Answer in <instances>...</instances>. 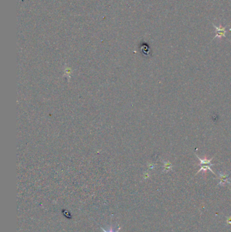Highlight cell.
<instances>
[{
  "label": "cell",
  "mask_w": 231,
  "mask_h": 232,
  "mask_svg": "<svg viewBox=\"0 0 231 232\" xmlns=\"http://www.w3.org/2000/svg\"><path fill=\"white\" fill-rule=\"evenodd\" d=\"M228 174L225 172H220L219 173V183L220 186H225L227 184H230V179L228 176Z\"/></svg>",
  "instance_id": "1"
},
{
  "label": "cell",
  "mask_w": 231,
  "mask_h": 232,
  "mask_svg": "<svg viewBox=\"0 0 231 232\" xmlns=\"http://www.w3.org/2000/svg\"><path fill=\"white\" fill-rule=\"evenodd\" d=\"M200 166H201L200 170H199L198 171L197 173H196V174L199 173L200 172H201V171H203L204 172H206V171L209 170V171H211V172H212V173L214 174V175H216V173H215V172H214V171L212 170V168H211V166H212V165L207 164H200Z\"/></svg>",
  "instance_id": "2"
},
{
  "label": "cell",
  "mask_w": 231,
  "mask_h": 232,
  "mask_svg": "<svg viewBox=\"0 0 231 232\" xmlns=\"http://www.w3.org/2000/svg\"><path fill=\"white\" fill-rule=\"evenodd\" d=\"M164 168L163 172L167 173L168 172H170V170H172L173 165L169 162V161H164Z\"/></svg>",
  "instance_id": "3"
},
{
  "label": "cell",
  "mask_w": 231,
  "mask_h": 232,
  "mask_svg": "<svg viewBox=\"0 0 231 232\" xmlns=\"http://www.w3.org/2000/svg\"><path fill=\"white\" fill-rule=\"evenodd\" d=\"M196 156L199 160V161H200V164H210V165H212V166H214L215 165V164H212V159H213V157H212V159L209 160V159H207V158H206V157L203 158V159H201V158L199 157L197 155H196Z\"/></svg>",
  "instance_id": "4"
},
{
  "label": "cell",
  "mask_w": 231,
  "mask_h": 232,
  "mask_svg": "<svg viewBox=\"0 0 231 232\" xmlns=\"http://www.w3.org/2000/svg\"><path fill=\"white\" fill-rule=\"evenodd\" d=\"M100 228H101L102 230L104 232H119V230H120V229H121V227H119V228L117 229V231H114L113 227H110V229H109V230H108V231H106V229H104L103 227H101Z\"/></svg>",
  "instance_id": "5"
},
{
  "label": "cell",
  "mask_w": 231,
  "mask_h": 232,
  "mask_svg": "<svg viewBox=\"0 0 231 232\" xmlns=\"http://www.w3.org/2000/svg\"><path fill=\"white\" fill-rule=\"evenodd\" d=\"M226 223L228 225H231V217H229L226 218Z\"/></svg>",
  "instance_id": "6"
}]
</instances>
